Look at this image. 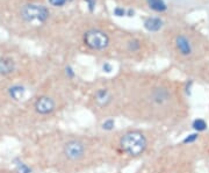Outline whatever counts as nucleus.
Listing matches in <instances>:
<instances>
[{
	"instance_id": "obj_13",
	"label": "nucleus",
	"mask_w": 209,
	"mask_h": 173,
	"mask_svg": "<svg viewBox=\"0 0 209 173\" xmlns=\"http://www.w3.org/2000/svg\"><path fill=\"white\" fill-rule=\"evenodd\" d=\"M138 48H140V42H138V41H130V42H129V49H130V50L135 51V50H137Z\"/></svg>"
},
{
	"instance_id": "obj_9",
	"label": "nucleus",
	"mask_w": 209,
	"mask_h": 173,
	"mask_svg": "<svg viewBox=\"0 0 209 173\" xmlns=\"http://www.w3.org/2000/svg\"><path fill=\"white\" fill-rule=\"evenodd\" d=\"M109 100H111V95H109L107 90H100V91H98V93H96V101L100 105H102V106L107 105L109 102Z\"/></svg>"
},
{
	"instance_id": "obj_2",
	"label": "nucleus",
	"mask_w": 209,
	"mask_h": 173,
	"mask_svg": "<svg viewBox=\"0 0 209 173\" xmlns=\"http://www.w3.org/2000/svg\"><path fill=\"white\" fill-rule=\"evenodd\" d=\"M21 16L27 22H44L49 18V12L41 5L28 4L22 7Z\"/></svg>"
},
{
	"instance_id": "obj_7",
	"label": "nucleus",
	"mask_w": 209,
	"mask_h": 173,
	"mask_svg": "<svg viewBox=\"0 0 209 173\" xmlns=\"http://www.w3.org/2000/svg\"><path fill=\"white\" fill-rule=\"evenodd\" d=\"M177 47L182 55H189L192 52L190 43L185 36H178L177 37Z\"/></svg>"
},
{
	"instance_id": "obj_1",
	"label": "nucleus",
	"mask_w": 209,
	"mask_h": 173,
	"mask_svg": "<svg viewBox=\"0 0 209 173\" xmlns=\"http://www.w3.org/2000/svg\"><path fill=\"white\" fill-rule=\"evenodd\" d=\"M120 145L126 153L130 156H138L144 152L146 148V139L140 131H130L122 136Z\"/></svg>"
},
{
	"instance_id": "obj_12",
	"label": "nucleus",
	"mask_w": 209,
	"mask_h": 173,
	"mask_svg": "<svg viewBox=\"0 0 209 173\" xmlns=\"http://www.w3.org/2000/svg\"><path fill=\"white\" fill-rule=\"evenodd\" d=\"M193 128H194L195 130H197V131H203V130L207 128V124H206V122H204L203 120L199 119V120H195V121H194Z\"/></svg>"
},
{
	"instance_id": "obj_4",
	"label": "nucleus",
	"mask_w": 209,
	"mask_h": 173,
	"mask_svg": "<svg viewBox=\"0 0 209 173\" xmlns=\"http://www.w3.org/2000/svg\"><path fill=\"white\" fill-rule=\"evenodd\" d=\"M85 153V146L79 141H70L64 148V154L70 160H78Z\"/></svg>"
},
{
	"instance_id": "obj_14",
	"label": "nucleus",
	"mask_w": 209,
	"mask_h": 173,
	"mask_svg": "<svg viewBox=\"0 0 209 173\" xmlns=\"http://www.w3.org/2000/svg\"><path fill=\"white\" fill-rule=\"evenodd\" d=\"M49 1H50V4H51L52 6H56V7L63 6V5L65 4V0H49Z\"/></svg>"
},
{
	"instance_id": "obj_3",
	"label": "nucleus",
	"mask_w": 209,
	"mask_h": 173,
	"mask_svg": "<svg viewBox=\"0 0 209 173\" xmlns=\"http://www.w3.org/2000/svg\"><path fill=\"white\" fill-rule=\"evenodd\" d=\"M84 41L87 47L93 50H103L109 44V38L102 30L99 29H91L85 33Z\"/></svg>"
},
{
	"instance_id": "obj_18",
	"label": "nucleus",
	"mask_w": 209,
	"mask_h": 173,
	"mask_svg": "<svg viewBox=\"0 0 209 173\" xmlns=\"http://www.w3.org/2000/svg\"><path fill=\"white\" fill-rule=\"evenodd\" d=\"M103 69H106V70H107V72H109V71H111V66H109V65H104V66H103Z\"/></svg>"
},
{
	"instance_id": "obj_6",
	"label": "nucleus",
	"mask_w": 209,
	"mask_h": 173,
	"mask_svg": "<svg viewBox=\"0 0 209 173\" xmlns=\"http://www.w3.org/2000/svg\"><path fill=\"white\" fill-rule=\"evenodd\" d=\"M15 69V63L11 58H0V76H7Z\"/></svg>"
},
{
	"instance_id": "obj_17",
	"label": "nucleus",
	"mask_w": 209,
	"mask_h": 173,
	"mask_svg": "<svg viewBox=\"0 0 209 173\" xmlns=\"http://www.w3.org/2000/svg\"><path fill=\"white\" fill-rule=\"evenodd\" d=\"M113 126H114V122H113V121H107V122L103 123V128H106V129H111Z\"/></svg>"
},
{
	"instance_id": "obj_11",
	"label": "nucleus",
	"mask_w": 209,
	"mask_h": 173,
	"mask_svg": "<svg viewBox=\"0 0 209 173\" xmlns=\"http://www.w3.org/2000/svg\"><path fill=\"white\" fill-rule=\"evenodd\" d=\"M148 4L156 12H164L166 10V5L163 0H148Z\"/></svg>"
},
{
	"instance_id": "obj_5",
	"label": "nucleus",
	"mask_w": 209,
	"mask_h": 173,
	"mask_svg": "<svg viewBox=\"0 0 209 173\" xmlns=\"http://www.w3.org/2000/svg\"><path fill=\"white\" fill-rule=\"evenodd\" d=\"M55 109V101L49 97H41L35 102V111L38 114L47 115Z\"/></svg>"
},
{
	"instance_id": "obj_10",
	"label": "nucleus",
	"mask_w": 209,
	"mask_h": 173,
	"mask_svg": "<svg viewBox=\"0 0 209 173\" xmlns=\"http://www.w3.org/2000/svg\"><path fill=\"white\" fill-rule=\"evenodd\" d=\"M10 94H11V97H12L13 99L20 100V99L23 97V94H25V87H22V86H19V85L13 86V87L10 89Z\"/></svg>"
},
{
	"instance_id": "obj_15",
	"label": "nucleus",
	"mask_w": 209,
	"mask_h": 173,
	"mask_svg": "<svg viewBox=\"0 0 209 173\" xmlns=\"http://www.w3.org/2000/svg\"><path fill=\"white\" fill-rule=\"evenodd\" d=\"M114 14L118 15V16H123V15L126 14V11H124L123 8H121V7H116V8L114 10Z\"/></svg>"
},
{
	"instance_id": "obj_16",
	"label": "nucleus",
	"mask_w": 209,
	"mask_h": 173,
	"mask_svg": "<svg viewBox=\"0 0 209 173\" xmlns=\"http://www.w3.org/2000/svg\"><path fill=\"white\" fill-rule=\"evenodd\" d=\"M196 137H197V135H196V134H194V135H189V137H187V138L185 139V143H190V142L195 141V139H196Z\"/></svg>"
},
{
	"instance_id": "obj_8",
	"label": "nucleus",
	"mask_w": 209,
	"mask_h": 173,
	"mask_svg": "<svg viewBox=\"0 0 209 173\" xmlns=\"http://www.w3.org/2000/svg\"><path fill=\"white\" fill-rule=\"evenodd\" d=\"M144 27L150 32H157L163 27V21L158 18H150L144 22Z\"/></svg>"
}]
</instances>
